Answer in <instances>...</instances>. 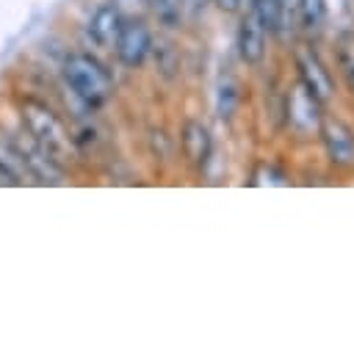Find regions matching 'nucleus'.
I'll list each match as a JSON object with an SVG mask.
<instances>
[{
    "label": "nucleus",
    "mask_w": 354,
    "mask_h": 351,
    "mask_svg": "<svg viewBox=\"0 0 354 351\" xmlns=\"http://www.w3.org/2000/svg\"><path fill=\"white\" fill-rule=\"evenodd\" d=\"M22 111V122L28 130V138L53 160V163H66L72 158V138L66 133V127L61 124V119L39 99H22L19 105Z\"/></svg>",
    "instance_id": "nucleus-1"
},
{
    "label": "nucleus",
    "mask_w": 354,
    "mask_h": 351,
    "mask_svg": "<svg viewBox=\"0 0 354 351\" xmlns=\"http://www.w3.org/2000/svg\"><path fill=\"white\" fill-rule=\"evenodd\" d=\"M299 19L301 28L310 33L324 30L326 25V0H299Z\"/></svg>",
    "instance_id": "nucleus-12"
},
{
    "label": "nucleus",
    "mask_w": 354,
    "mask_h": 351,
    "mask_svg": "<svg viewBox=\"0 0 354 351\" xmlns=\"http://www.w3.org/2000/svg\"><path fill=\"white\" fill-rule=\"evenodd\" d=\"M235 47H238V55H241L243 64L254 66V64L263 61V55H266V28H263L254 8L241 17L238 33H235Z\"/></svg>",
    "instance_id": "nucleus-6"
},
{
    "label": "nucleus",
    "mask_w": 354,
    "mask_h": 351,
    "mask_svg": "<svg viewBox=\"0 0 354 351\" xmlns=\"http://www.w3.org/2000/svg\"><path fill=\"white\" fill-rule=\"evenodd\" d=\"M216 3H218V8H224V11H238L243 0H216Z\"/></svg>",
    "instance_id": "nucleus-18"
},
{
    "label": "nucleus",
    "mask_w": 354,
    "mask_h": 351,
    "mask_svg": "<svg viewBox=\"0 0 354 351\" xmlns=\"http://www.w3.org/2000/svg\"><path fill=\"white\" fill-rule=\"evenodd\" d=\"M263 174H266L268 180H260L257 185H266V182H268V185H285V182H288V177H285L282 171H277L274 166H263Z\"/></svg>",
    "instance_id": "nucleus-15"
},
{
    "label": "nucleus",
    "mask_w": 354,
    "mask_h": 351,
    "mask_svg": "<svg viewBox=\"0 0 354 351\" xmlns=\"http://www.w3.org/2000/svg\"><path fill=\"white\" fill-rule=\"evenodd\" d=\"M64 80L72 88V94L88 108H100L113 91L111 72L88 53H75L64 61Z\"/></svg>",
    "instance_id": "nucleus-2"
},
{
    "label": "nucleus",
    "mask_w": 354,
    "mask_h": 351,
    "mask_svg": "<svg viewBox=\"0 0 354 351\" xmlns=\"http://www.w3.org/2000/svg\"><path fill=\"white\" fill-rule=\"evenodd\" d=\"M119 11H136V8H141V6H147V0H111Z\"/></svg>",
    "instance_id": "nucleus-17"
},
{
    "label": "nucleus",
    "mask_w": 354,
    "mask_h": 351,
    "mask_svg": "<svg viewBox=\"0 0 354 351\" xmlns=\"http://www.w3.org/2000/svg\"><path fill=\"white\" fill-rule=\"evenodd\" d=\"M180 144H183V152L185 158L196 166V169H205L207 160H210V152H213V138L207 133V127L202 122H185L183 124V133H180Z\"/></svg>",
    "instance_id": "nucleus-9"
},
{
    "label": "nucleus",
    "mask_w": 354,
    "mask_h": 351,
    "mask_svg": "<svg viewBox=\"0 0 354 351\" xmlns=\"http://www.w3.org/2000/svg\"><path fill=\"white\" fill-rule=\"evenodd\" d=\"M3 185H19V177L14 174V169H11L8 163L0 160V188H3Z\"/></svg>",
    "instance_id": "nucleus-16"
},
{
    "label": "nucleus",
    "mask_w": 354,
    "mask_h": 351,
    "mask_svg": "<svg viewBox=\"0 0 354 351\" xmlns=\"http://www.w3.org/2000/svg\"><path fill=\"white\" fill-rule=\"evenodd\" d=\"M238 97H241V91H238L235 77H232V75H224V77L218 80V91H216V113H218V119L230 122V119L235 116V111H238Z\"/></svg>",
    "instance_id": "nucleus-11"
},
{
    "label": "nucleus",
    "mask_w": 354,
    "mask_h": 351,
    "mask_svg": "<svg viewBox=\"0 0 354 351\" xmlns=\"http://www.w3.org/2000/svg\"><path fill=\"white\" fill-rule=\"evenodd\" d=\"M296 69H299V80L301 86L318 99V102H326L332 94H335V83H332V75L329 69L324 66V61L318 58V53L313 47H299L296 53Z\"/></svg>",
    "instance_id": "nucleus-5"
},
{
    "label": "nucleus",
    "mask_w": 354,
    "mask_h": 351,
    "mask_svg": "<svg viewBox=\"0 0 354 351\" xmlns=\"http://www.w3.org/2000/svg\"><path fill=\"white\" fill-rule=\"evenodd\" d=\"M318 133H321L326 158L340 169H354V130L335 116H329V119L321 116Z\"/></svg>",
    "instance_id": "nucleus-4"
},
{
    "label": "nucleus",
    "mask_w": 354,
    "mask_h": 351,
    "mask_svg": "<svg viewBox=\"0 0 354 351\" xmlns=\"http://www.w3.org/2000/svg\"><path fill=\"white\" fill-rule=\"evenodd\" d=\"M288 122L296 133H310L321 124V102L304 88H293L288 97Z\"/></svg>",
    "instance_id": "nucleus-7"
},
{
    "label": "nucleus",
    "mask_w": 354,
    "mask_h": 351,
    "mask_svg": "<svg viewBox=\"0 0 354 351\" xmlns=\"http://www.w3.org/2000/svg\"><path fill=\"white\" fill-rule=\"evenodd\" d=\"M147 6L155 11V17H158L166 28H177L180 19H183L185 0H147Z\"/></svg>",
    "instance_id": "nucleus-14"
},
{
    "label": "nucleus",
    "mask_w": 354,
    "mask_h": 351,
    "mask_svg": "<svg viewBox=\"0 0 354 351\" xmlns=\"http://www.w3.org/2000/svg\"><path fill=\"white\" fill-rule=\"evenodd\" d=\"M337 66L346 86L354 91V33H343L337 41Z\"/></svg>",
    "instance_id": "nucleus-13"
},
{
    "label": "nucleus",
    "mask_w": 354,
    "mask_h": 351,
    "mask_svg": "<svg viewBox=\"0 0 354 351\" xmlns=\"http://www.w3.org/2000/svg\"><path fill=\"white\" fill-rule=\"evenodd\" d=\"M185 3H188V6H194V8H202L207 0H185Z\"/></svg>",
    "instance_id": "nucleus-19"
},
{
    "label": "nucleus",
    "mask_w": 354,
    "mask_h": 351,
    "mask_svg": "<svg viewBox=\"0 0 354 351\" xmlns=\"http://www.w3.org/2000/svg\"><path fill=\"white\" fill-rule=\"evenodd\" d=\"M122 22H124L122 11H119L113 3H102V6H97V11L91 14L88 25H86V33H88V39H91L97 47H113Z\"/></svg>",
    "instance_id": "nucleus-8"
},
{
    "label": "nucleus",
    "mask_w": 354,
    "mask_h": 351,
    "mask_svg": "<svg viewBox=\"0 0 354 351\" xmlns=\"http://www.w3.org/2000/svg\"><path fill=\"white\" fill-rule=\"evenodd\" d=\"M252 8L257 11L266 33H282L290 11V0H252Z\"/></svg>",
    "instance_id": "nucleus-10"
},
{
    "label": "nucleus",
    "mask_w": 354,
    "mask_h": 351,
    "mask_svg": "<svg viewBox=\"0 0 354 351\" xmlns=\"http://www.w3.org/2000/svg\"><path fill=\"white\" fill-rule=\"evenodd\" d=\"M116 47V55L124 66L130 69H138L147 55L152 53V36H149V28L141 22V19H124L122 28H119V36L113 41Z\"/></svg>",
    "instance_id": "nucleus-3"
}]
</instances>
